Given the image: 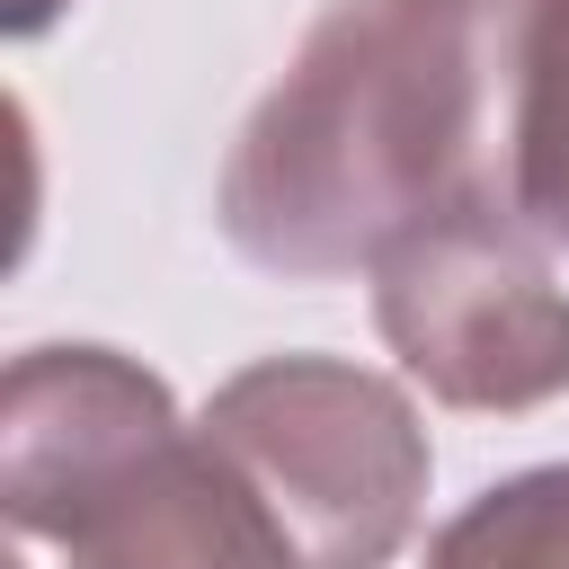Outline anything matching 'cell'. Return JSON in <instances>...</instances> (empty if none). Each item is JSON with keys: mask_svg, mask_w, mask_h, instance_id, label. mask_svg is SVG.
<instances>
[{"mask_svg": "<svg viewBox=\"0 0 569 569\" xmlns=\"http://www.w3.org/2000/svg\"><path fill=\"white\" fill-rule=\"evenodd\" d=\"M62 9H71V0H9V9H0V18H9V36H18V44H27V36H44V27H53V18H62Z\"/></svg>", "mask_w": 569, "mask_h": 569, "instance_id": "cell-7", "label": "cell"}, {"mask_svg": "<svg viewBox=\"0 0 569 569\" xmlns=\"http://www.w3.org/2000/svg\"><path fill=\"white\" fill-rule=\"evenodd\" d=\"M373 329L445 409L516 418L569 391V284L551 276V240L507 213L391 249L373 267Z\"/></svg>", "mask_w": 569, "mask_h": 569, "instance_id": "cell-4", "label": "cell"}, {"mask_svg": "<svg viewBox=\"0 0 569 569\" xmlns=\"http://www.w3.org/2000/svg\"><path fill=\"white\" fill-rule=\"evenodd\" d=\"M267 498L302 569H391L427 516V427L409 391L347 356H258L196 418Z\"/></svg>", "mask_w": 569, "mask_h": 569, "instance_id": "cell-3", "label": "cell"}, {"mask_svg": "<svg viewBox=\"0 0 569 569\" xmlns=\"http://www.w3.org/2000/svg\"><path fill=\"white\" fill-rule=\"evenodd\" d=\"M418 569H569V462L489 480L462 516L436 525Z\"/></svg>", "mask_w": 569, "mask_h": 569, "instance_id": "cell-6", "label": "cell"}, {"mask_svg": "<svg viewBox=\"0 0 569 569\" xmlns=\"http://www.w3.org/2000/svg\"><path fill=\"white\" fill-rule=\"evenodd\" d=\"M525 27L533 0H329L222 160V240L320 284L445 222H516Z\"/></svg>", "mask_w": 569, "mask_h": 569, "instance_id": "cell-1", "label": "cell"}, {"mask_svg": "<svg viewBox=\"0 0 569 569\" xmlns=\"http://www.w3.org/2000/svg\"><path fill=\"white\" fill-rule=\"evenodd\" d=\"M0 507L62 569H302L240 462L116 347H27L9 365Z\"/></svg>", "mask_w": 569, "mask_h": 569, "instance_id": "cell-2", "label": "cell"}, {"mask_svg": "<svg viewBox=\"0 0 569 569\" xmlns=\"http://www.w3.org/2000/svg\"><path fill=\"white\" fill-rule=\"evenodd\" d=\"M516 222L569 249V0H533L516 80Z\"/></svg>", "mask_w": 569, "mask_h": 569, "instance_id": "cell-5", "label": "cell"}]
</instances>
